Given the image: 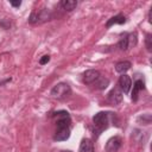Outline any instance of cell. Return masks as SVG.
I'll return each mask as SVG.
<instances>
[{
  "instance_id": "obj_1",
  "label": "cell",
  "mask_w": 152,
  "mask_h": 152,
  "mask_svg": "<svg viewBox=\"0 0 152 152\" xmlns=\"http://www.w3.org/2000/svg\"><path fill=\"white\" fill-rule=\"evenodd\" d=\"M93 124L95 126V132L99 135L103 129L108 127L109 124V113L107 112H99L93 116Z\"/></svg>"
},
{
  "instance_id": "obj_2",
  "label": "cell",
  "mask_w": 152,
  "mask_h": 152,
  "mask_svg": "<svg viewBox=\"0 0 152 152\" xmlns=\"http://www.w3.org/2000/svg\"><path fill=\"white\" fill-rule=\"evenodd\" d=\"M51 95H52V97L59 99V100L66 99V97H69L71 95V88H70V86L68 83H64V82L57 83L51 89Z\"/></svg>"
},
{
  "instance_id": "obj_3",
  "label": "cell",
  "mask_w": 152,
  "mask_h": 152,
  "mask_svg": "<svg viewBox=\"0 0 152 152\" xmlns=\"http://www.w3.org/2000/svg\"><path fill=\"white\" fill-rule=\"evenodd\" d=\"M52 118L56 121L57 127H69L71 124V118L68 112L65 110H58L52 114Z\"/></svg>"
},
{
  "instance_id": "obj_4",
  "label": "cell",
  "mask_w": 152,
  "mask_h": 152,
  "mask_svg": "<svg viewBox=\"0 0 152 152\" xmlns=\"http://www.w3.org/2000/svg\"><path fill=\"white\" fill-rule=\"evenodd\" d=\"M121 145H122V139L120 137L115 135V137H112L110 139H108V141L106 142L104 150L107 152H116V151H119Z\"/></svg>"
},
{
  "instance_id": "obj_5",
  "label": "cell",
  "mask_w": 152,
  "mask_h": 152,
  "mask_svg": "<svg viewBox=\"0 0 152 152\" xmlns=\"http://www.w3.org/2000/svg\"><path fill=\"white\" fill-rule=\"evenodd\" d=\"M101 76L100 71L99 70H94V69H89L87 71L83 72V76H82V80L86 84H94L97 78Z\"/></svg>"
},
{
  "instance_id": "obj_6",
  "label": "cell",
  "mask_w": 152,
  "mask_h": 152,
  "mask_svg": "<svg viewBox=\"0 0 152 152\" xmlns=\"http://www.w3.org/2000/svg\"><path fill=\"white\" fill-rule=\"evenodd\" d=\"M108 101L113 104H119L122 101V91L119 87H114L108 94Z\"/></svg>"
},
{
  "instance_id": "obj_7",
  "label": "cell",
  "mask_w": 152,
  "mask_h": 152,
  "mask_svg": "<svg viewBox=\"0 0 152 152\" xmlns=\"http://www.w3.org/2000/svg\"><path fill=\"white\" fill-rule=\"evenodd\" d=\"M70 137V128L69 127H57L55 134H53V140L56 141H64L69 139Z\"/></svg>"
},
{
  "instance_id": "obj_8",
  "label": "cell",
  "mask_w": 152,
  "mask_h": 152,
  "mask_svg": "<svg viewBox=\"0 0 152 152\" xmlns=\"http://www.w3.org/2000/svg\"><path fill=\"white\" fill-rule=\"evenodd\" d=\"M131 87H132V80H131V77L128 75L122 74L120 76V78H119V88H120V90L122 93L127 94L129 91Z\"/></svg>"
},
{
  "instance_id": "obj_9",
  "label": "cell",
  "mask_w": 152,
  "mask_h": 152,
  "mask_svg": "<svg viewBox=\"0 0 152 152\" xmlns=\"http://www.w3.org/2000/svg\"><path fill=\"white\" fill-rule=\"evenodd\" d=\"M145 88V83L142 80H137L133 84V90H132V100L137 101L138 100V94L140 90H142Z\"/></svg>"
},
{
  "instance_id": "obj_10",
  "label": "cell",
  "mask_w": 152,
  "mask_h": 152,
  "mask_svg": "<svg viewBox=\"0 0 152 152\" xmlns=\"http://www.w3.org/2000/svg\"><path fill=\"white\" fill-rule=\"evenodd\" d=\"M80 152H94V144L90 139H83L80 144Z\"/></svg>"
},
{
  "instance_id": "obj_11",
  "label": "cell",
  "mask_w": 152,
  "mask_h": 152,
  "mask_svg": "<svg viewBox=\"0 0 152 152\" xmlns=\"http://www.w3.org/2000/svg\"><path fill=\"white\" fill-rule=\"evenodd\" d=\"M131 65H132L131 62H128V61H121V62L116 63L115 70H116V72H119V74H125L127 70L131 69Z\"/></svg>"
},
{
  "instance_id": "obj_12",
  "label": "cell",
  "mask_w": 152,
  "mask_h": 152,
  "mask_svg": "<svg viewBox=\"0 0 152 152\" xmlns=\"http://www.w3.org/2000/svg\"><path fill=\"white\" fill-rule=\"evenodd\" d=\"M125 23H126V17L122 15V14H118V15L110 18V19L107 21L106 26H107V27H110V26L114 25V24H125Z\"/></svg>"
},
{
  "instance_id": "obj_13",
  "label": "cell",
  "mask_w": 152,
  "mask_h": 152,
  "mask_svg": "<svg viewBox=\"0 0 152 152\" xmlns=\"http://www.w3.org/2000/svg\"><path fill=\"white\" fill-rule=\"evenodd\" d=\"M77 6V1L76 0H62L61 1V7L64 10V11H72L75 7Z\"/></svg>"
},
{
  "instance_id": "obj_14",
  "label": "cell",
  "mask_w": 152,
  "mask_h": 152,
  "mask_svg": "<svg viewBox=\"0 0 152 152\" xmlns=\"http://www.w3.org/2000/svg\"><path fill=\"white\" fill-rule=\"evenodd\" d=\"M108 84H109V80L106 78V77H103V76H100L97 78V81L94 83V86L96 88H99V89H104V88H107Z\"/></svg>"
},
{
  "instance_id": "obj_15",
  "label": "cell",
  "mask_w": 152,
  "mask_h": 152,
  "mask_svg": "<svg viewBox=\"0 0 152 152\" xmlns=\"http://www.w3.org/2000/svg\"><path fill=\"white\" fill-rule=\"evenodd\" d=\"M127 42H128V49L135 46V45H137V42H138L137 33H135V32H133V33H128V34H127Z\"/></svg>"
},
{
  "instance_id": "obj_16",
  "label": "cell",
  "mask_w": 152,
  "mask_h": 152,
  "mask_svg": "<svg viewBox=\"0 0 152 152\" xmlns=\"http://www.w3.org/2000/svg\"><path fill=\"white\" fill-rule=\"evenodd\" d=\"M151 115L150 114H142L138 118V122H142L141 125H150L151 124Z\"/></svg>"
},
{
  "instance_id": "obj_17",
  "label": "cell",
  "mask_w": 152,
  "mask_h": 152,
  "mask_svg": "<svg viewBox=\"0 0 152 152\" xmlns=\"http://www.w3.org/2000/svg\"><path fill=\"white\" fill-rule=\"evenodd\" d=\"M145 43H146V48H147V50L148 51H152V34H147L146 36V40H145Z\"/></svg>"
},
{
  "instance_id": "obj_18",
  "label": "cell",
  "mask_w": 152,
  "mask_h": 152,
  "mask_svg": "<svg viewBox=\"0 0 152 152\" xmlns=\"http://www.w3.org/2000/svg\"><path fill=\"white\" fill-rule=\"evenodd\" d=\"M49 61H50V56H49V55H45V56H43V57L39 59V63H40L42 65H44V64H46Z\"/></svg>"
},
{
  "instance_id": "obj_19",
  "label": "cell",
  "mask_w": 152,
  "mask_h": 152,
  "mask_svg": "<svg viewBox=\"0 0 152 152\" xmlns=\"http://www.w3.org/2000/svg\"><path fill=\"white\" fill-rule=\"evenodd\" d=\"M11 5L14 6V7H19L21 5V2L20 1H11Z\"/></svg>"
},
{
  "instance_id": "obj_20",
  "label": "cell",
  "mask_w": 152,
  "mask_h": 152,
  "mask_svg": "<svg viewBox=\"0 0 152 152\" xmlns=\"http://www.w3.org/2000/svg\"><path fill=\"white\" fill-rule=\"evenodd\" d=\"M61 152H71V151H69V150H66V151H61Z\"/></svg>"
}]
</instances>
